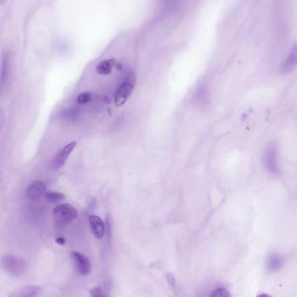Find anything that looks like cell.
<instances>
[{
	"label": "cell",
	"mask_w": 297,
	"mask_h": 297,
	"mask_svg": "<svg viewBox=\"0 0 297 297\" xmlns=\"http://www.w3.org/2000/svg\"><path fill=\"white\" fill-rule=\"evenodd\" d=\"M136 76L132 72H128L126 75L125 79L121 82L118 87L115 97L114 104L118 107H122L125 104L129 97L132 94L133 89L135 87Z\"/></svg>",
	"instance_id": "cell-1"
},
{
	"label": "cell",
	"mask_w": 297,
	"mask_h": 297,
	"mask_svg": "<svg viewBox=\"0 0 297 297\" xmlns=\"http://www.w3.org/2000/svg\"><path fill=\"white\" fill-rule=\"evenodd\" d=\"M2 267L9 275L19 277L26 271V262L21 257L6 255L2 258Z\"/></svg>",
	"instance_id": "cell-2"
},
{
	"label": "cell",
	"mask_w": 297,
	"mask_h": 297,
	"mask_svg": "<svg viewBox=\"0 0 297 297\" xmlns=\"http://www.w3.org/2000/svg\"><path fill=\"white\" fill-rule=\"evenodd\" d=\"M52 214L58 223L66 225L73 222L77 218L78 210L74 206L63 203L54 208Z\"/></svg>",
	"instance_id": "cell-3"
},
{
	"label": "cell",
	"mask_w": 297,
	"mask_h": 297,
	"mask_svg": "<svg viewBox=\"0 0 297 297\" xmlns=\"http://www.w3.org/2000/svg\"><path fill=\"white\" fill-rule=\"evenodd\" d=\"M278 157V149L276 144H269L265 150L264 164L268 172L275 175H278L281 171Z\"/></svg>",
	"instance_id": "cell-4"
},
{
	"label": "cell",
	"mask_w": 297,
	"mask_h": 297,
	"mask_svg": "<svg viewBox=\"0 0 297 297\" xmlns=\"http://www.w3.org/2000/svg\"><path fill=\"white\" fill-rule=\"evenodd\" d=\"M71 257L74 262V267L79 272V274L84 276L89 275V273L92 270V263L89 260L88 257L77 251H74L71 254Z\"/></svg>",
	"instance_id": "cell-5"
},
{
	"label": "cell",
	"mask_w": 297,
	"mask_h": 297,
	"mask_svg": "<svg viewBox=\"0 0 297 297\" xmlns=\"http://www.w3.org/2000/svg\"><path fill=\"white\" fill-rule=\"evenodd\" d=\"M77 146L76 141H73L67 144L66 146L63 147L61 150L59 151L58 154H56L55 157L52 160L51 162V168L53 169H59L61 167L65 165L67 159L69 157L70 154L74 151L75 147Z\"/></svg>",
	"instance_id": "cell-6"
},
{
	"label": "cell",
	"mask_w": 297,
	"mask_h": 297,
	"mask_svg": "<svg viewBox=\"0 0 297 297\" xmlns=\"http://www.w3.org/2000/svg\"><path fill=\"white\" fill-rule=\"evenodd\" d=\"M46 193V186L41 180H34L26 188V198L30 200H37L41 198L42 195H45Z\"/></svg>",
	"instance_id": "cell-7"
},
{
	"label": "cell",
	"mask_w": 297,
	"mask_h": 297,
	"mask_svg": "<svg viewBox=\"0 0 297 297\" xmlns=\"http://www.w3.org/2000/svg\"><path fill=\"white\" fill-rule=\"evenodd\" d=\"M43 290L40 287L35 285H26L19 287L13 290V292L9 296L10 297H40Z\"/></svg>",
	"instance_id": "cell-8"
},
{
	"label": "cell",
	"mask_w": 297,
	"mask_h": 297,
	"mask_svg": "<svg viewBox=\"0 0 297 297\" xmlns=\"http://www.w3.org/2000/svg\"><path fill=\"white\" fill-rule=\"evenodd\" d=\"M297 66V44H294L290 51V54L287 57L286 60L281 66V74H288L292 72Z\"/></svg>",
	"instance_id": "cell-9"
},
{
	"label": "cell",
	"mask_w": 297,
	"mask_h": 297,
	"mask_svg": "<svg viewBox=\"0 0 297 297\" xmlns=\"http://www.w3.org/2000/svg\"><path fill=\"white\" fill-rule=\"evenodd\" d=\"M89 225L92 230V234L95 238L101 239L105 235L106 226L103 222L102 219L97 215H91L89 217Z\"/></svg>",
	"instance_id": "cell-10"
},
{
	"label": "cell",
	"mask_w": 297,
	"mask_h": 297,
	"mask_svg": "<svg viewBox=\"0 0 297 297\" xmlns=\"http://www.w3.org/2000/svg\"><path fill=\"white\" fill-rule=\"evenodd\" d=\"M284 260L283 257L276 253L268 255L266 260V267L269 272H277L283 268Z\"/></svg>",
	"instance_id": "cell-11"
},
{
	"label": "cell",
	"mask_w": 297,
	"mask_h": 297,
	"mask_svg": "<svg viewBox=\"0 0 297 297\" xmlns=\"http://www.w3.org/2000/svg\"><path fill=\"white\" fill-rule=\"evenodd\" d=\"M115 66H116V63L114 59H105L97 66L96 72L99 75H104V76L109 75L113 73Z\"/></svg>",
	"instance_id": "cell-12"
},
{
	"label": "cell",
	"mask_w": 297,
	"mask_h": 297,
	"mask_svg": "<svg viewBox=\"0 0 297 297\" xmlns=\"http://www.w3.org/2000/svg\"><path fill=\"white\" fill-rule=\"evenodd\" d=\"M45 199L48 202L51 203H56V202H61L64 199L66 198L65 195H63L62 193L59 192H54V191H49L45 193Z\"/></svg>",
	"instance_id": "cell-13"
},
{
	"label": "cell",
	"mask_w": 297,
	"mask_h": 297,
	"mask_svg": "<svg viewBox=\"0 0 297 297\" xmlns=\"http://www.w3.org/2000/svg\"><path fill=\"white\" fill-rule=\"evenodd\" d=\"M92 99H93V93L92 92H83L78 96L77 102L79 105H85L90 101H92Z\"/></svg>",
	"instance_id": "cell-14"
},
{
	"label": "cell",
	"mask_w": 297,
	"mask_h": 297,
	"mask_svg": "<svg viewBox=\"0 0 297 297\" xmlns=\"http://www.w3.org/2000/svg\"><path fill=\"white\" fill-rule=\"evenodd\" d=\"M210 297H230V294H229L227 289H225L223 287H219V288H216L212 291V293L210 294Z\"/></svg>",
	"instance_id": "cell-15"
},
{
	"label": "cell",
	"mask_w": 297,
	"mask_h": 297,
	"mask_svg": "<svg viewBox=\"0 0 297 297\" xmlns=\"http://www.w3.org/2000/svg\"><path fill=\"white\" fill-rule=\"evenodd\" d=\"M90 295L92 297H102L104 294L102 292V289L100 287H95L90 290Z\"/></svg>",
	"instance_id": "cell-16"
},
{
	"label": "cell",
	"mask_w": 297,
	"mask_h": 297,
	"mask_svg": "<svg viewBox=\"0 0 297 297\" xmlns=\"http://www.w3.org/2000/svg\"><path fill=\"white\" fill-rule=\"evenodd\" d=\"M166 279H167L168 283L170 284V286H172V288H175V287H176V280H175V277H174L172 274L168 273V274L166 275Z\"/></svg>",
	"instance_id": "cell-17"
},
{
	"label": "cell",
	"mask_w": 297,
	"mask_h": 297,
	"mask_svg": "<svg viewBox=\"0 0 297 297\" xmlns=\"http://www.w3.org/2000/svg\"><path fill=\"white\" fill-rule=\"evenodd\" d=\"M56 243H58L59 245H64L66 242H65V239L63 238V237H59V238H57L55 240Z\"/></svg>",
	"instance_id": "cell-18"
}]
</instances>
